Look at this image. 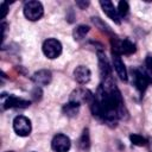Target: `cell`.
Segmentation results:
<instances>
[{
  "label": "cell",
  "instance_id": "cell-14",
  "mask_svg": "<svg viewBox=\"0 0 152 152\" xmlns=\"http://www.w3.org/2000/svg\"><path fill=\"white\" fill-rule=\"evenodd\" d=\"M80 103L77 102H74V101H69L68 103H65L63 106V113L64 115L69 116V118H74L78 114V110H80Z\"/></svg>",
  "mask_w": 152,
  "mask_h": 152
},
{
  "label": "cell",
  "instance_id": "cell-13",
  "mask_svg": "<svg viewBox=\"0 0 152 152\" xmlns=\"http://www.w3.org/2000/svg\"><path fill=\"white\" fill-rule=\"evenodd\" d=\"M97 56H99V66H100V72H101V76L104 80H108V78H112L110 77V66H109V63H108V59L106 58V55L101 51L97 52Z\"/></svg>",
  "mask_w": 152,
  "mask_h": 152
},
{
  "label": "cell",
  "instance_id": "cell-11",
  "mask_svg": "<svg viewBox=\"0 0 152 152\" xmlns=\"http://www.w3.org/2000/svg\"><path fill=\"white\" fill-rule=\"evenodd\" d=\"M51 80H52V74L50 70H46V69L38 70L32 76V81L37 86H48L51 82Z\"/></svg>",
  "mask_w": 152,
  "mask_h": 152
},
{
  "label": "cell",
  "instance_id": "cell-8",
  "mask_svg": "<svg viewBox=\"0 0 152 152\" xmlns=\"http://www.w3.org/2000/svg\"><path fill=\"white\" fill-rule=\"evenodd\" d=\"M94 95L87 90V89H82V88H78L76 90H74L70 95V100L69 101H74V102H77V103H82V102H90L93 100Z\"/></svg>",
  "mask_w": 152,
  "mask_h": 152
},
{
  "label": "cell",
  "instance_id": "cell-4",
  "mask_svg": "<svg viewBox=\"0 0 152 152\" xmlns=\"http://www.w3.org/2000/svg\"><path fill=\"white\" fill-rule=\"evenodd\" d=\"M112 48H113V52H116L119 55H132L135 52V45L128 39H124V40L114 39L112 40Z\"/></svg>",
  "mask_w": 152,
  "mask_h": 152
},
{
  "label": "cell",
  "instance_id": "cell-3",
  "mask_svg": "<svg viewBox=\"0 0 152 152\" xmlns=\"http://www.w3.org/2000/svg\"><path fill=\"white\" fill-rule=\"evenodd\" d=\"M13 129L19 137H27L31 133V121L24 115H18L13 120Z\"/></svg>",
  "mask_w": 152,
  "mask_h": 152
},
{
  "label": "cell",
  "instance_id": "cell-20",
  "mask_svg": "<svg viewBox=\"0 0 152 152\" xmlns=\"http://www.w3.org/2000/svg\"><path fill=\"white\" fill-rule=\"evenodd\" d=\"M145 65L150 74H152V56H147L145 59Z\"/></svg>",
  "mask_w": 152,
  "mask_h": 152
},
{
  "label": "cell",
  "instance_id": "cell-5",
  "mask_svg": "<svg viewBox=\"0 0 152 152\" xmlns=\"http://www.w3.org/2000/svg\"><path fill=\"white\" fill-rule=\"evenodd\" d=\"M51 147L55 152H68L71 147V141L65 134H56L51 141Z\"/></svg>",
  "mask_w": 152,
  "mask_h": 152
},
{
  "label": "cell",
  "instance_id": "cell-21",
  "mask_svg": "<svg viewBox=\"0 0 152 152\" xmlns=\"http://www.w3.org/2000/svg\"><path fill=\"white\" fill-rule=\"evenodd\" d=\"M32 96L34 97V100H39L42 97V90H40L39 87H36L34 88V90L32 91Z\"/></svg>",
  "mask_w": 152,
  "mask_h": 152
},
{
  "label": "cell",
  "instance_id": "cell-22",
  "mask_svg": "<svg viewBox=\"0 0 152 152\" xmlns=\"http://www.w3.org/2000/svg\"><path fill=\"white\" fill-rule=\"evenodd\" d=\"M76 4H77V6H80L81 8H83V10H84V8L89 5V1H77Z\"/></svg>",
  "mask_w": 152,
  "mask_h": 152
},
{
  "label": "cell",
  "instance_id": "cell-16",
  "mask_svg": "<svg viewBox=\"0 0 152 152\" xmlns=\"http://www.w3.org/2000/svg\"><path fill=\"white\" fill-rule=\"evenodd\" d=\"M89 32V26L87 25H78L74 32H72V36H74V39L75 40H81L86 37V34Z\"/></svg>",
  "mask_w": 152,
  "mask_h": 152
},
{
  "label": "cell",
  "instance_id": "cell-2",
  "mask_svg": "<svg viewBox=\"0 0 152 152\" xmlns=\"http://www.w3.org/2000/svg\"><path fill=\"white\" fill-rule=\"evenodd\" d=\"M42 50H43V53L48 58L53 59V58H57L62 53V44L59 40L55 38H49L43 43Z\"/></svg>",
  "mask_w": 152,
  "mask_h": 152
},
{
  "label": "cell",
  "instance_id": "cell-12",
  "mask_svg": "<svg viewBox=\"0 0 152 152\" xmlns=\"http://www.w3.org/2000/svg\"><path fill=\"white\" fill-rule=\"evenodd\" d=\"M100 6L102 8V11L116 24H120V17L118 14V10L114 7L113 2L112 1H108V0H104V1H100Z\"/></svg>",
  "mask_w": 152,
  "mask_h": 152
},
{
  "label": "cell",
  "instance_id": "cell-9",
  "mask_svg": "<svg viewBox=\"0 0 152 152\" xmlns=\"http://www.w3.org/2000/svg\"><path fill=\"white\" fill-rule=\"evenodd\" d=\"M121 55L116 53V52H112V61H113V66L118 74V76L120 77V80L122 81H127V70H126V66L120 57Z\"/></svg>",
  "mask_w": 152,
  "mask_h": 152
},
{
  "label": "cell",
  "instance_id": "cell-19",
  "mask_svg": "<svg viewBox=\"0 0 152 152\" xmlns=\"http://www.w3.org/2000/svg\"><path fill=\"white\" fill-rule=\"evenodd\" d=\"M0 10L2 11V13H1V19H4V18L6 17L7 12H8V5H7L5 1H2V2H1V7H0Z\"/></svg>",
  "mask_w": 152,
  "mask_h": 152
},
{
  "label": "cell",
  "instance_id": "cell-23",
  "mask_svg": "<svg viewBox=\"0 0 152 152\" xmlns=\"http://www.w3.org/2000/svg\"><path fill=\"white\" fill-rule=\"evenodd\" d=\"M8 152H13V151H8Z\"/></svg>",
  "mask_w": 152,
  "mask_h": 152
},
{
  "label": "cell",
  "instance_id": "cell-1",
  "mask_svg": "<svg viewBox=\"0 0 152 152\" xmlns=\"http://www.w3.org/2000/svg\"><path fill=\"white\" fill-rule=\"evenodd\" d=\"M23 11H24V15L26 17V19H28L31 21L39 20L44 14V8H43L42 2L36 1V0L25 2Z\"/></svg>",
  "mask_w": 152,
  "mask_h": 152
},
{
  "label": "cell",
  "instance_id": "cell-6",
  "mask_svg": "<svg viewBox=\"0 0 152 152\" xmlns=\"http://www.w3.org/2000/svg\"><path fill=\"white\" fill-rule=\"evenodd\" d=\"M150 82H151V81H150V78H148V75L145 74L144 71L138 70V69H135V70L133 71V83H134L135 88H137L140 93H144V91L146 90V88H147V86H148Z\"/></svg>",
  "mask_w": 152,
  "mask_h": 152
},
{
  "label": "cell",
  "instance_id": "cell-10",
  "mask_svg": "<svg viewBox=\"0 0 152 152\" xmlns=\"http://www.w3.org/2000/svg\"><path fill=\"white\" fill-rule=\"evenodd\" d=\"M91 77V71L88 66L86 65H78L74 70V78L80 83V84H86L90 81Z\"/></svg>",
  "mask_w": 152,
  "mask_h": 152
},
{
  "label": "cell",
  "instance_id": "cell-7",
  "mask_svg": "<svg viewBox=\"0 0 152 152\" xmlns=\"http://www.w3.org/2000/svg\"><path fill=\"white\" fill-rule=\"evenodd\" d=\"M2 104H4L5 109H7V108H26L30 106V101L17 97L14 95H8L2 101Z\"/></svg>",
  "mask_w": 152,
  "mask_h": 152
},
{
  "label": "cell",
  "instance_id": "cell-17",
  "mask_svg": "<svg viewBox=\"0 0 152 152\" xmlns=\"http://www.w3.org/2000/svg\"><path fill=\"white\" fill-rule=\"evenodd\" d=\"M118 14L120 18H125L127 14H128V10H129V6H128V2L127 1H120L118 4Z\"/></svg>",
  "mask_w": 152,
  "mask_h": 152
},
{
  "label": "cell",
  "instance_id": "cell-18",
  "mask_svg": "<svg viewBox=\"0 0 152 152\" xmlns=\"http://www.w3.org/2000/svg\"><path fill=\"white\" fill-rule=\"evenodd\" d=\"M129 140L132 141L133 145H137V146H145L147 144V140L140 134H131Z\"/></svg>",
  "mask_w": 152,
  "mask_h": 152
},
{
  "label": "cell",
  "instance_id": "cell-15",
  "mask_svg": "<svg viewBox=\"0 0 152 152\" xmlns=\"http://www.w3.org/2000/svg\"><path fill=\"white\" fill-rule=\"evenodd\" d=\"M78 146L83 151H88L90 148V135H89V129L84 128L82 132V135L78 140Z\"/></svg>",
  "mask_w": 152,
  "mask_h": 152
}]
</instances>
